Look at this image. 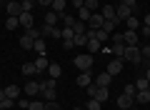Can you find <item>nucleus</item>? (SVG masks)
<instances>
[{"label":"nucleus","instance_id":"f257e3e1","mask_svg":"<svg viewBox=\"0 0 150 110\" xmlns=\"http://www.w3.org/2000/svg\"><path fill=\"white\" fill-rule=\"evenodd\" d=\"M38 38H43V35H40V28H30V30H25V35H20V48H23V50H33V45H35Z\"/></svg>","mask_w":150,"mask_h":110},{"label":"nucleus","instance_id":"f03ea898","mask_svg":"<svg viewBox=\"0 0 150 110\" xmlns=\"http://www.w3.org/2000/svg\"><path fill=\"white\" fill-rule=\"evenodd\" d=\"M125 63H133V65H140L143 63V55H140V48L138 45H125V55H123Z\"/></svg>","mask_w":150,"mask_h":110},{"label":"nucleus","instance_id":"7ed1b4c3","mask_svg":"<svg viewBox=\"0 0 150 110\" xmlns=\"http://www.w3.org/2000/svg\"><path fill=\"white\" fill-rule=\"evenodd\" d=\"M85 90H88V95H90V98H95V100H98V103H105V100L110 98L108 88H100V85H95V83H90Z\"/></svg>","mask_w":150,"mask_h":110},{"label":"nucleus","instance_id":"20e7f679","mask_svg":"<svg viewBox=\"0 0 150 110\" xmlns=\"http://www.w3.org/2000/svg\"><path fill=\"white\" fill-rule=\"evenodd\" d=\"M40 95L45 98V103L48 100H55V78H48L40 83Z\"/></svg>","mask_w":150,"mask_h":110},{"label":"nucleus","instance_id":"39448f33","mask_svg":"<svg viewBox=\"0 0 150 110\" xmlns=\"http://www.w3.org/2000/svg\"><path fill=\"white\" fill-rule=\"evenodd\" d=\"M93 60H95V58H93L90 53H88V55H75V58H73V65H75L78 70H90V68H93Z\"/></svg>","mask_w":150,"mask_h":110},{"label":"nucleus","instance_id":"423d86ee","mask_svg":"<svg viewBox=\"0 0 150 110\" xmlns=\"http://www.w3.org/2000/svg\"><path fill=\"white\" fill-rule=\"evenodd\" d=\"M93 78H95L93 70H80V75L75 78V85H78V88H88V85L93 83Z\"/></svg>","mask_w":150,"mask_h":110},{"label":"nucleus","instance_id":"0eeeda50","mask_svg":"<svg viewBox=\"0 0 150 110\" xmlns=\"http://www.w3.org/2000/svg\"><path fill=\"white\" fill-rule=\"evenodd\" d=\"M123 63H125L123 58H112L110 63H108V73L110 75H120L123 73Z\"/></svg>","mask_w":150,"mask_h":110},{"label":"nucleus","instance_id":"6e6552de","mask_svg":"<svg viewBox=\"0 0 150 110\" xmlns=\"http://www.w3.org/2000/svg\"><path fill=\"white\" fill-rule=\"evenodd\" d=\"M130 15H135V13L130 10L128 5H118V8H115V18H118V23H125Z\"/></svg>","mask_w":150,"mask_h":110},{"label":"nucleus","instance_id":"1a4fd4ad","mask_svg":"<svg viewBox=\"0 0 150 110\" xmlns=\"http://www.w3.org/2000/svg\"><path fill=\"white\" fill-rule=\"evenodd\" d=\"M40 35H43V38H60V28L58 25H45V23H43Z\"/></svg>","mask_w":150,"mask_h":110},{"label":"nucleus","instance_id":"9d476101","mask_svg":"<svg viewBox=\"0 0 150 110\" xmlns=\"http://www.w3.org/2000/svg\"><path fill=\"white\" fill-rule=\"evenodd\" d=\"M18 20H20V25L25 28V30L35 28V18H33V13H20V15H18Z\"/></svg>","mask_w":150,"mask_h":110},{"label":"nucleus","instance_id":"9b49d317","mask_svg":"<svg viewBox=\"0 0 150 110\" xmlns=\"http://www.w3.org/2000/svg\"><path fill=\"white\" fill-rule=\"evenodd\" d=\"M103 23H105V18L100 13H93L90 20H88V30H98V28H103Z\"/></svg>","mask_w":150,"mask_h":110},{"label":"nucleus","instance_id":"f8f14e48","mask_svg":"<svg viewBox=\"0 0 150 110\" xmlns=\"http://www.w3.org/2000/svg\"><path fill=\"white\" fill-rule=\"evenodd\" d=\"M93 83H95V85H100V88H108V85L112 83V75H110V73H108V70H105V73L95 75V78H93Z\"/></svg>","mask_w":150,"mask_h":110},{"label":"nucleus","instance_id":"ddd939ff","mask_svg":"<svg viewBox=\"0 0 150 110\" xmlns=\"http://www.w3.org/2000/svg\"><path fill=\"white\" fill-rule=\"evenodd\" d=\"M133 105H135V98H133V95H120V98H118V108L120 110H130V108H133Z\"/></svg>","mask_w":150,"mask_h":110},{"label":"nucleus","instance_id":"4468645a","mask_svg":"<svg viewBox=\"0 0 150 110\" xmlns=\"http://www.w3.org/2000/svg\"><path fill=\"white\" fill-rule=\"evenodd\" d=\"M138 30H125L123 33V43H125V45H138Z\"/></svg>","mask_w":150,"mask_h":110},{"label":"nucleus","instance_id":"2eb2a0df","mask_svg":"<svg viewBox=\"0 0 150 110\" xmlns=\"http://www.w3.org/2000/svg\"><path fill=\"white\" fill-rule=\"evenodd\" d=\"M100 15L105 18V20H118V18H115V5H110V3L100 8Z\"/></svg>","mask_w":150,"mask_h":110},{"label":"nucleus","instance_id":"dca6fc26","mask_svg":"<svg viewBox=\"0 0 150 110\" xmlns=\"http://www.w3.org/2000/svg\"><path fill=\"white\" fill-rule=\"evenodd\" d=\"M23 93H25V95H33V98H35V95H40V83L30 80V83H28L25 88H23Z\"/></svg>","mask_w":150,"mask_h":110},{"label":"nucleus","instance_id":"f3484780","mask_svg":"<svg viewBox=\"0 0 150 110\" xmlns=\"http://www.w3.org/2000/svg\"><path fill=\"white\" fill-rule=\"evenodd\" d=\"M48 58H45V55H38L35 58V68H38V73H48Z\"/></svg>","mask_w":150,"mask_h":110},{"label":"nucleus","instance_id":"a211bd4d","mask_svg":"<svg viewBox=\"0 0 150 110\" xmlns=\"http://www.w3.org/2000/svg\"><path fill=\"white\" fill-rule=\"evenodd\" d=\"M23 13V5L18 3V0H13V3H8V15H13V18H18Z\"/></svg>","mask_w":150,"mask_h":110},{"label":"nucleus","instance_id":"6ab92c4d","mask_svg":"<svg viewBox=\"0 0 150 110\" xmlns=\"http://www.w3.org/2000/svg\"><path fill=\"white\" fill-rule=\"evenodd\" d=\"M100 48H103V43H100V40H95V38H88V53H90V55L100 53Z\"/></svg>","mask_w":150,"mask_h":110},{"label":"nucleus","instance_id":"aec40b11","mask_svg":"<svg viewBox=\"0 0 150 110\" xmlns=\"http://www.w3.org/2000/svg\"><path fill=\"white\" fill-rule=\"evenodd\" d=\"M65 5H68L65 0H53V5H50V10H53V13H58V15H63V13H65Z\"/></svg>","mask_w":150,"mask_h":110},{"label":"nucleus","instance_id":"412c9836","mask_svg":"<svg viewBox=\"0 0 150 110\" xmlns=\"http://www.w3.org/2000/svg\"><path fill=\"white\" fill-rule=\"evenodd\" d=\"M135 103H150V90H138L135 93Z\"/></svg>","mask_w":150,"mask_h":110},{"label":"nucleus","instance_id":"4be33fe9","mask_svg":"<svg viewBox=\"0 0 150 110\" xmlns=\"http://www.w3.org/2000/svg\"><path fill=\"white\" fill-rule=\"evenodd\" d=\"M5 95H8V98H13V100H18V98H20V88H18V85H8Z\"/></svg>","mask_w":150,"mask_h":110},{"label":"nucleus","instance_id":"5701e85b","mask_svg":"<svg viewBox=\"0 0 150 110\" xmlns=\"http://www.w3.org/2000/svg\"><path fill=\"white\" fill-rule=\"evenodd\" d=\"M20 73L23 75H38V68H35V63H25L20 68Z\"/></svg>","mask_w":150,"mask_h":110},{"label":"nucleus","instance_id":"b1692460","mask_svg":"<svg viewBox=\"0 0 150 110\" xmlns=\"http://www.w3.org/2000/svg\"><path fill=\"white\" fill-rule=\"evenodd\" d=\"M58 20H60V15H58V13H53V10H50V13H45V25H58Z\"/></svg>","mask_w":150,"mask_h":110},{"label":"nucleus","instance_id":"393cba45","mask_svg":"<svg viewBox=\"0 0 150 110\" xmlns=\"http://www.w3.org/2000/svg\"><path fill=\"white\" fill-rule=\"evenodd\" d=\"M73 30H75V35H85V33H88V25H85V23H83V20H75Z\"/></svg>","mask_w":150,"mask_h":110},{"label":"nucleus","instance_id":"a878e982","mask_svg":"<svg viewBox=\"0 0 150 110\" xmlns=\"http://www.w3.org/2000/svg\"><path fill=\"white\" fill-rule=\"evenodd\" d=\"M90 15H93V13H90V10H88V8H85V5H83V8H80V10H78V15H75V18H78V20H83V23H88V20H90Z\"/></svg>","mask_w":150,"mask_h":110},{"label":"nucleus","instance_id":"bb28decb","mask_svg":"<svg viewBox=\"0 0 150 110\" xmlns=\"http://www.w3.org/2000/svg\"><path fill=\"white\" fill-rule=\"evenodd\" d=\"M60 73H63V68H60L58 63H50V65H48V75H50V78H58Z\"/></svg>","mask_w":150,"mask_h":110},{"label":"nucleus","instance_id":"cd10ccee","mask_svg":"<svg viewBox=\"0 0 150 110\" xmlns=\"http://www.w3.org/2000/svg\"><path fill=\"white\" fill-rule=\"evenodd\" d=\"M112 55H115V58H123L125 55V43H115V45H112Z\"/></svg>","mask_w":150,"mask_h":110},{"label":"nucleus","instance_id":"c85d7f7f","mask_svg":"<svg viewBox=\"0 0 150 110\" xmlns=\"http://www.w3.org/2000/svg\"><path fill=\"white\" fill-rule=\"evenodd\" d=\"M33 50H35L38 55H45V40H43V38H38V40H35V45H33Z\"/></svg>","mask_w":150,"mask_h":110},{"label":"nucleus","instance_id":"c756f323","mask_svg":"<svg viewBox=\"0 0 150 110\" xmlns=\"http://www.w3.org/2000/svg\"><path fill=\"white\" fill-rule=\"evenodd\" d=\"M60 20H63V25H65V28H73L78 18H75V15H65V13H63V15H60Z\"/></svg>","mask_w":150,"mask_h":110},{"label":"nucleus","instance_id":"7c9ffc66","mask_svg":"<svg viewBox=\"0 0 150 110\" xmlns=\"http://www.w3.org/2000/svg\"><path fill=\"white\" fill-rule=\"evenodd\" d=\"M60 38H63V40H73L75 30H73V28H63V30H60Z\"/></svg>","mask_w":150,"mask_h":110},{"label":"nucleus","instance_id":"2f4dec72","mask_svg":"<svg viewBox=\"0 0 150 110\" xmlns=\"http://www.w3.org/2000/svg\"><path fill=\"white\" fill-rule=\"evenodd\" d=\"M13 105H15L13 98H3V100H0V110H13Z\"/></svg>","mask_w":150,"mask_h":110},{"label":"nucleus","instance_id":"473e14b6","mask_svg":"<svg viewBox=\"0 0 150 110\" xmlns=\"http://www.w3.org/2000/svg\"><path fill=\"white\" fill-rule=\"evenodd\" d=\"M18 25H20V20H18V18H13V15H8V20H5V28H8V30H15Z\"/></svg>","mask_w":150,"mask_h":110},{"label":"nucleus","instance_id":"72a5a7b5","mask_svg":"<svg viewBox=\"0 0 150 110\" xmlns=\"http://www.w3.org/2000/svg\"><path fill=\"white\" fill-rule=\"evenodd\" d=\"M148 78H145V75H140V78L138 80H135V88H138V90H148Z\"/></svg>","mask_w":150,"mask_h":110},{"label":"nucleus","instance_id":"f704fd0d","mask_svg":"<svg viewBox=\"0 0 150 110\" xmlns=\"http://www.w3.org/2000/svg\"><path fill=\"white\" fill-rule=\"evenodd\" d=\"M125 23H128V30H138V28H140V20H138L135 15H130Z\"/></svg>","mask_w":150,"mask_h":110},{"label":"nucleus","instance_id":"c9c22d12","mask_svg":"<svg viewBox=\"0 0 150 110\" xmlns=\"http://www.w3.org/2000/svg\"><path fill=\"white\" fill-rule=\"evenodd\" d=\"M85 110H103V103H98L95 98H90V100H88V105H85Z\"/></svg>","mask_w":150,"mask_h":110},{"label":"nucleus","instance_id":"e433bc0d","mask_svg":"<svg viewBox=\"0 0 150 110\" xmlns=\"http://www.w3.org/2000/svg\"><path fill=\"white\" fill-rule=\"evenodd\" d=\"M115 28H118V20H105L103 23V30H108V33H115Z\"/></svg>","mask_w":150,"mask_h":110},{"label":"nucleus","instance_id":"4c0bfd02","mask_svg":"<svg viewBox=\"0 0 150 110\" xmlns=\"http://www.w3.org/2000/svg\"><path fill=\"white\" fill-rule=\"evenodd\" d=\"M28 110H45V103H43V100H30Z\"/></svg>","mask_w":150,"mask_h":110},{"label":"nucleus","instance_id":"58836bf2","mask_svg":"<svg viewBox=\"0 0 150 110\" xmlns=\"http://www.w3.org/2000/svg\"><path fill=\"white\" fill-rule=\"evenodd\" d=\"M73 43H75L78 48H80V45H88V33H85V35H75V38H73Z\"/></svg>","mask_w":150,"mask_h":110},{"label":"nucleus","instance_id":"ea45409f","mask_svg":"<svg viewBox=\"0 0 150 110\" xmlns=\"http://www.w3.org/2000/svg\"><path fill=\"white\" fill-rule=\"evenodd\" d=\"M85 8L90 13H98V8H100V5H98V0H85Z\"/></svg>","mask_w":150,"mask_h":110},{"label":"nucleus","instance_id":"a19ab883","mask_svg":"<svg viewBox=\"0 0 150 110\" xmlns=\"http://www.w3.org/2000/svg\"><path fill=\"white\" fill-rule=\"evenodd\" d=\"M123 93H125V95H133V98H135V93H138L135 83H128V85H125V90H123Z\"/></svg>","mask_w":150,"mask_h":110},{"label":"nucleus","instance_id":"79ce46f5","mask_svg":"<svg viewBox=\"0 0 150 110\" xmlns=\"http://www.w3.org/2000/svg\"><path fill=\"white\" fill-rule=\"evenodd\" d=\"M120 5H128L130 10L135 13V10H138V0H120Z\"/></svg>","mask_w":150,"mask_h":110},{"label":"nucleus","instance_id":"37998d69","mask_svg":"<svg viewBox=\"0 0 150 110\" xmlns=\"http://www.w3.org/2000/svg\"><path fill=\"white\" fill-rule=\"evenodd\" d=\"M45 110H63V108H60L55 100H48V103H45Z\"/></svg>","mask_w":150,"mask_h":110},{"label":"nucleus","instance_id":"c03bdc74","mask_svg":"<svg viewBox=\"0 0 150 110\" xmlns=\"http://www.w3.org/2000/svg\"><path fill=\"white\" fill-rule=\"evenodd\" d=\"M110 40H112V45L115 43H123V33H110Z\"/></svg>","mask_w":150,"mask_h":110},{"label":"nucleus","instance_id":"a18cd8bd","mask_svg":"<svg viewBox=\"0 0 150 110\" xmlns=\"http://www.w3.org/2000/svg\"><path fill=\"white\" fill-rule=\"evenodd\" d=\"M20 5H23V13H33V3L30 0H23Z\"/></svg>","mask_w":150,"mask_h":110},{"label":"nucleus","instance_id":"49530a36","mask_svg":"<svg viewBox=\"0 0 150 110\" xmlns=\"http://www.w3.org/2000/svg\"><path fill=\"white\" fill-rule=\"evenodd\" d=\"M18 105H20L23 110H28V105H30V100H25V98H20V100H18Z\"/></svg>","mask_w":150,"mask_h":110},{"label":"nucleus","instance_id":"de8ad7c7","mask_svg":"<svg viewBox=\"0 0 150 110\" xmlns=\"http://www.w3.org/2000/svg\"><path fill=\"white\" fill-rule=\"evenodd\" d=\"M63 48H65V50H73L75 43H73V40H63Z\"/></svg>","mask_w":150,"mask_h":110},{"label":"nucleus","instance_id":"09e8293b","mask_svg":"<svg viewBox=\"0 0 150 110\" xmlns=\"http://www.w3.org/2000/svg\"><path fill=\"white\" fill-rule=\"evenodd\" d=\"M38 5H43V8H50V5H53V0H38Z\"/></svg>","mask_w":150,"mask_h":110},{"label":"nucleus","instance_id":"8fccbe9b","mask_svg":"<svg viewBox=\"0 0 150 110\" xmlns=\"http://www.w3.org/2000/svg\"><path fill=\"white\" fill-rule=\"evenodd\" d=\"M143 25H148V28H150V13H148V15H145V20H143Z\"/></svg>","mask_w":150,"mask_h":110},{"label":"nucleus","instance_id":"3c124183","mask_svg":"<svg viewBox=\"0 0 150 110\" xmlns=\"http://www.w3.org/2000/svg\"><path fill=\"white\" fill-rule=\"evenodd\" d=\"M145 78H148V83H150V68H148V70H145Z\"/></svg>","mask_w":150,"mask_h":110},{"label":"nucleus","instance_id":"603ef678","mask_svg":"<svg viewBox=\"0 0 150 110\" xmlns=\"http://www.w3.org/2000/svg\"><path fill=\"white\" fill-rule=\"evenodd\" d=\"M3 98H8V95H5V90H0V100H3Z\"/></svg>","mask_w":150,"mask_h":110},{"label":"nucleus","instance_id":"864d4df0","mask_svg":"<svg viewBox=\"0 0 150 110\" xmlns=\"http://www.w3.org/2000/svg\"><path fill=\"white\" fill-rule=\"evenodd\" d=\"M75 110H85V108H75Z\"/></svg>","mask_w":150,"mask_h":110},{"label":"nucleus","instance_id":"5fc2aeb1","mask_svg":"<svg viewBox=\"0 0 150 110\" xmlns=\"http://www.w3.org/2000/svg\"><path fill=\"white\" fill-rule=\"evenodd\" d=\"M130 110H140V108H130Z\"/></svg>","mask_w":150,"mask_h":110},{"label":"nucleus","instance_id":"6e6d98bb","mask_svg":"<svg viewBox=\"0 0 150 110\" xmlns=\"http://www.w3.org/2000/svg\"><path fill=\"white\" fill-rule=\"evenodd\" d=\"M30 3H38V0H30Z\"/></svg>","mask_w":150,"mask_h":110},{"label":"nucleus","instance_id":"4d7b16f0","mask_svg":"<svg viewBox=\"0 0 150 110\" xmlns=\"http://www.w3.org/2000/svg\"><path fill=\"white\" fill-rule=\"evenodd\" d=\"M0 5H3V0H0Z\"/></svg>","mask_w":150,"mask_h":110},{"label":"nucleus","instance_id":"13d9d810","mask_svg":"<svg viewBox=\"0 0 150 110\" xmlns=\"http://www.w3.org/2000/svg\"><path fill=\"white\" fill-rule=\"evenodd\" d=\"M65 3H68V0H65Z\"/></svg>","mask_w":150,"mask_h":110},{"label":"nucleus","instance_id":"bf43d9fd","mask_svg":"<svg viewBox=\"0 0 150 110\" xmlns=\"http://www.w3.org/2000/svg\"><path fill=\"white\" fill-rule=\"evenodd\" d=\"M148 68H150V65H148Z\"/></svg>","mask_w":150,"mask_h":110}]
</instances>
